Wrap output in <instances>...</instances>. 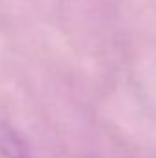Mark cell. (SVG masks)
I'll use <instances>...</instances> for the list:
<instances>
[{"mask_svg":"<svg viewBox=\"0 0 156 158\" xmlns=\"http://www.w3.org/2000/svg\"><path fill=\"white\" fill-rule=\"evenodd\" d=\"M0 151L4 158H31L24 138L9 125H4L0 129Z\"/></svg>","mask_w":156,"mask_h":158,"instance_id":"6da1fadb","label":"cell"}]
</instances>
